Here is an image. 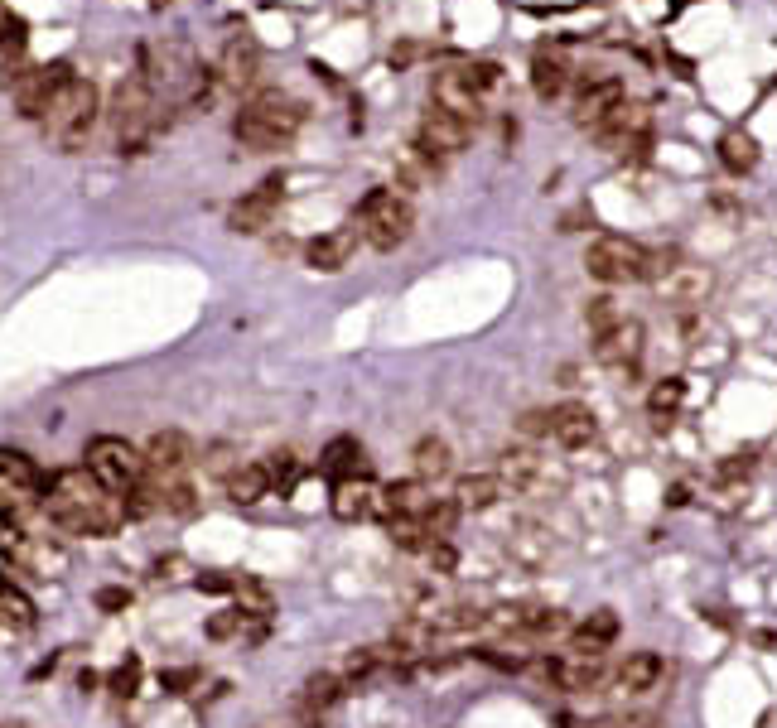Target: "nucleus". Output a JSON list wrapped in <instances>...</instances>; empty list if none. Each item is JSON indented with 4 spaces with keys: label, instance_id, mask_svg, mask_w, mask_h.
<instances>
[{
    "label": "nucleus",
    "instance_id": "39448f33",
    "mask_svg": "<svg viewBox=\"0 0 777 728\" xmlns=\"http://www.w3.org/2000/svg\"><path fill=\"white\" fill-rule=\"evenodd\" d=\"M83 468L97 478V483L116 492V497H131L140 483H145V454H140L136 444H126V439H116V434H97L92 444H87L83 454Z\"/></svg>",
    "mask_w": 777,
    "mask_h": 728
},
{
    "label": "nucleus",
    "instance_id": "6e6552de",
    "mask_svg": "<svg viewBox=\"0 0 777 728\" xmlns=\"http://www.w3.org/2000/svg\"><path fill=\"white\" fill-rule=\"evenodd\" d=\"M194 439L179 430H160L145 439V483L155 492H165L174 483H189V468H194Z\"/></svg>",
    "mask_w": 777,
    "mask_h": 728
},
{
    "label": "nucleus",
    "instance_id": "2eb2a0df",
    "mask_svg": "<svg viewBox=\"0 0 777 728\" xmlns=\"http://www.w3.org/2000/svg\"><path fill=\"white\" fill-rule=\"evenodd\" d=\"M594 357H599L604 367H613V372H633L642 362V324L638 319H623L618 328L599 333V338H594Z\"/></svg>",
    "mask_w": 777,
    "mask_h": 728
},
{
    "label": "nucleus",
    "instance_id": "4be33fe9",
    "mask_svg": "<svg viewBox=\"0 0 777 728\" xmlns=\"http://www.w3.org/2000/svg\"><path fill=\"white\" fill-rule=\"evenodd\" d=\"M551 415H555V430H551L555 444H565V449H589L594 444L599 425H594V410L589 405L570 401V405H560V410H551Z\"/></svg>",
    "mask_w": 777,
    "mask_h": 728
},
{
    "label": "nucleus",
    "instance_id": "ea45409f",
    "mask_svg": "<svg viewBox=\"0 0 777 728\" xmlns=\"http://www.w3.org/2000/svg\"><path fill=\"white\" fill-rule=\"evenodd\" d=\"M425 526H430V536L444 540L449 531H454V521H459V502H430V512L420 516Z\"/></svg>",
    "mask_w": 777,
    "mask_h": 728
},
{
    "label": "nucleus",
    "instance_id": "0eeeda50",
    "mask_svg": "<svg viewBox=\"0 0 777 728\" xmlns=\"http://www.w3.org/2000/svg\"><path fill=\"white\" fill-rule=\"evenodd\" d=\"M44 492H49V478L34 468L29 454L0 449V516L20 521V516L39 512L44 507Z\"/></svg>",
    "mask_w": 777,
    "mask_h": 728
},
{
    "label": "nucleus",
    "instance_id": "393cba45",
    "mask_svg": "<svg viewBox=\"0 0 777 728\" xmlns=\"http://www.w3.org/2000/svg\"><path fill=\"white\" fill-rule=\"evenodd\" d=\"M222 492H227V502H237V507L261 502V497L271 492V473H266V463H242V468H232V473L222 478Z\"/></svg>",
    "mask_w": 777,
    "mask_h": 728
},
{
    "label": "nucleus",
    "instance_id": "a19ab883",
    "mask_svg": "<svg viewBox=\"0 0 777 728\" xmlns=\"http://www.w3.org/2000/svg\"><path fill=\"white\" fill-rule=\"evenodd\" d=\"M266 473H271V487L290 492V487H295V478H300V463H295V454H271Z\"/></svg>",
    "mask_w": 777,
    "mask_h": 728
},
{
    "label": "nucleus",
    "instance_id": "e433bc0d",
    "mask_svg": "<svg viewBox=\"0 0 777 728\" xmlns=\"http://www.w3.org/2000/svg\"><path fill=\"white\" fill-rule=\"evenodd\" d=\"M681 401H686V381L681 377H666L652 386V396H647V410H652V420H671L676 410H681Z\"/></svg>",
    "mask_w": 777,
    "mask_h": 728
},
{
    "label": "nucleus",
    "instance_id": "c85d7f7f",
    "mask_svg": "<svg viewBox=\"0 0 777 728\" xmlns=\"http://www.w3.org/2000/svg\"><path fill=\"white\" fill-rule=\"evenodd\" d=\"M29 627H34V603L15 579L0 574V632H29Z\"/></svg>",
    "mask_w": 777,
    "mask_h": 728
},
{
    "label": "nucleus",
    "instance_id": "2f4dec72",
    "mask_svg": "<svg viewBox=\"0 0 777 728\" xmlns=\"http://www.w3.org/2000/svg\"><path fill=\"white\" fill-rule=\"evenodd\" d=\"M25 560H29V545H25V536H20V526H15L10 516H0V574H5V579L25 574Z\"/></svg>",
    "mask_w": 777,
    "mask_h": 728
},
{
    "label": "nucleus",
    "instance_id": "58836bf2",
    "mask_svg": "<svg viewBox=\"0 0 777 728\" xmlns=\"http://www.w3.org/2000/svg\"><path fill=\"white\" fill-rule=\"evenodd\" d=\"M584 319H589V333L599 338V333H609V328H618L628 314L618 309V299H609V295H599V299H589V309H584Z\"/></svg>",
    "mask_w": 777,
    "mask_h": 728
},
{
    "label": "nucleus",
    "instance_id": "dca6fc26",
    "mask_svg": "<svg viewBox=\"0 0 777 728\" xmlns=\"http://www.w3.org/2000/svg\"><path fill=\"white\" fill-rule=\"evenodd\" d=\"M618 107H623V82L589 78L580 87V97H575V121H580V126H589V131H599V126H604V121H609Z\"/></svg>",
    "mask_w": 777,
    "mask_h": 728
},
{
    "label": "nucleus",
    "instance_id": "c03bdc74",
    "mask_svg": "<svg viewBox=\"0 0 777 728\" xmlns=\"http://www.w3.org/2000/svg\"><path fill=\"white\" fill-rule=\"evenodd\" d=\"M464 78H469V87L483 97V92L498 82V68H493V63H473V68H464Z\"/></svg>",
    "mask_w": 777,
    "mask_h": 728
},
{
    "label": "nucleus",
    "instance_id": "09e8293b",
    "mask_svg": "<svg viewBox=\"0 0 777 728\" xmlns=\"http://www.w3.org/2000/svg\"><path fill=\"white\" fill-rule=\"evenodd\" d=\"M126 603H131L126 589H102V594H97V608H102V613H116V608H126Z\"/></svg>",
    "mask_w": 777,
    "mask_h": 728
},
{
    "label": "nucleus",
    "instance_id": "f03ea898",
    "mask_svg": "<svg viewBox=\"0 0 777 728\" xmlns=\"http://www.w3.org/2000/svg\"><path fill=\"white\" fill-rule=\"evenodd\" d=\"M107 116H111V140H116V150H121V155H145V150L155 145L160 126H165L160 97L150 92V82L140 78V73L116 87Z\"/></svg>",
    "mask_w": 777,
    "mask_h": 728
},
{
    "label": "nucleus",
    "instance_id": "ddd939ff",
    "mask_svg": "<svg viewBox=\"0 0 777 728\" xmlns=\"http://www.w3.org/2000/svg\"><path fill=\"white\" fill-rule=\"evenodd\" d=\"M599 140H604V150H613V155H647V145H652V131H647V111L642 107H623L613 111L609 121L599 126Z\"/></svg>",
    "mask_w": 777,
    "mask_h": 728
},
{
    "label": "nucleus",
    "instance_id": "f3484780",
    "mask_svg": "<svg viewBox=\"0 0 777 728\" xmlns=\"http://www.w3.org/2000/svg\"><path fill=\"white\" fill-rule=\"evenodd\" d=\"M546 680H551L555 690H594L599 680H604V656H580V651H565V656H555L546 661Z\"/></svg>",
    "mask_w": 777,
    "mask_h": 728
},
{
    "label": "nucleus",
    "instance_id": "1a4fd4ad",
    "mask_svg": "<svg viewBox=\"0 0 777 728\" xmlns=\"http://www.w3.org/2000/svg\"><path fill=\"white\" fill-rule=\"evenodd\" d=\"M584 266L604 285H628V280H647V246L628 242V237H599L589 246Z\"/></svg>",
    "mask_w": 777,
    "mask_h": 728
},
{
    "label": "nucleus",
    "instance_id": "c756f323",
    "mask_svg": "<svg viewBox=\"0 0 777 728\" xmlns=\"http://www.w3.org/2000/svg\"><path fill=\"white\" fill-rule=\"evenodd\" d=\"M502 487L507 483L493 478V473H473V478H464L454 487V502H459V512H488V507H498Z\"/></svg>",
    "mask_w": 777,
    "mask_h": 728
},
{
    "label": "nucleus",
    "instance_id": "5701e85b",
    "mask_svg": "<svg viewBox=\"0 0 777 728\" xmlns=\"http://www.w3.org/2000/svg\"><path fill=\"white\" fill-rule=\"evenodd\" d=\"M377 492H382V487H372L367 473L343 478V483L333 487V516H338V521H358V516L377 512Z\"/></svg>",
    "mask_w": 777,
    "mask_h": 728
},
{
    "label": "nucleus",
    "instance_id": "4468645a",
    "mask_svg": "<svg viewBox=\"0 0 777 728\" xmlns=\"http://www.w3.org/2000/svg\"><path fill=\"white\" fill-rule=\"evenodd\" d=\"M430 107H444L454 111L459 121H469V126H478V116H483V97L469 87V78H464V68H444V73H435V87H430Z\"/></svg>",
    "mask_w": 777,
    "mask_h": 728
},
{
    "label": "nucleus",
    "instance_id": "a18cd8bd",
    "mask_svg": "<svg viewBox=\"0 0 777 728\" xmlns=\"http://www.w3.org/2000/svg\"><path fill=\"white\" fill-rule=\"evenodd\" d=\"M425 555H430V565L440 569V574H454V565H459V555H454V545H449V540H440V545H430Z\"/></svg>",
    "mask_w": 777,
    "mask_h": 728
},
{
    "label": "nucleus",
    "instance_id": "de8ad7c7",
    "mask_svg": "<svg viewBox=\"0 0 777 728\" xmlns=\"http://www.w3.org/2000/svg\"><path fill=\"white\" fill-rule=\"evenodd\" d=\"M198 589L203 594H237V579H227V574H198Z\"/></svg>",
    "mask_w": 777,
    "mask_h": 728
},
{
    "label": "nucleus",
    "instance_id": "4c0bfd02",
    "mask_svg": "<svg viewBox=\"0 0 777 728\" xmlns=\"http://www.w3.org/2000/svg\"><path fill=\"white\" fill-rule=\"evenodd\" d=\"M391 540L401 545V550H430V545H440V540L430 536V526L420 521V516H411V521H387Z\"/></svg>",
    "mask_w": 777,
    "mask_h": 728
},
{
    "label": "nucleus",
    "instance_id": "bb28decb",
    "mask_svg": "<svg viewBox=\"0 0 777 728\" xmlns=\"http://www.w3.org/2000/svg\"><path fill=\"white\" fill-rule=\"evenodd\" d=\"M411 459H416V478L425 487L444 483V478L454 473V454H449V444H444V439H435V434H425V439H420Z\"/></svg>",
    "mask_w": 777,
    "mask_h": 728
},
{
    "label": "nucleus",
    "instance_id": "f8f14e48",
    "mask_svg": "<svg viewBox=\"0 0 777 728\" xmlns=\"http://www.w3.org/2000/svg\"><path fill=\"white\" fill-rule=\"evenodd\" d=\"M280 193H285L280 174H271V179H261L251 193H242V198L232 203V213H227L232 232H266L271 217H276V208H280Z\"/></svg>",
    "mask_w": 777,
    "mask_h": 728
},
{
    "label": "nucleus",
    "instance_id": "7ed1b4c3",
    "mask_svg": "<svg viewBox=\"0 0 777 728\" xmlns=\"http://www.w3.org/2000/svg\"><path fill=\"white\" fill-rule=\"evenodd\" d=\"M300 121H305L300 102H290L280 92H266V97H251L247 107L237 111L232 135L247 150H280V145H290V135L300 131Z\"/></svg>",
    "mask_w": 777,
    "mask_h": 728
},
{
    "label": "nucleus",
    "instance_id": "a211bd4d",
    "mask_svg": "<svg viewBox=\"0 0 777 728\" xmlns=\"http://www.w3.org/2000/svg\"><path fill=\"white\" fill-rule=\"evenodd\" d=\"M261 73V44L251 39V34H237L227 49H222V63H218V82L222 87H237V92H247L251 82Z\"/></svg>",
    "mask_w": 777,
    "mask_h": 728
},
{
    "label": "nucleus",
    "instance_id": "aec40b11",
    "mask_svg": "<svg viewBox=\"0 0 777 728\" xmlns=\"http://www.w3.org/2000/svg\"><path fill=\"white\" fill-rule=\"evenodd\" d=\"M430 487L420 483H391V487H382L377 492V512L387 516V521H411V516H425L430 512Z\"/></svg>",
    "mask_w": 777,
    "mask_h": 728
},
{
    "label": "nucleus",
    "instance_id": "473e14b6",
    "mask_svg": "<svg viewBox=\"0 0 777 728\" xmlns=\"http://www.w3.org/2000/svg\"><path fill=\"white\" fill-rule=\"evenodd\" d=\"M720 164L729 174H749L753 164H758V140L749 131H729L720 140Z\"/></svg>",
    "mask_w": 777,
    "mask_h": 728
},
{
    "label": "nucleus",
    "instance_id": "49530a36",
    "mask_svg": "<svg viewBox=\"0 0 777 728\" xmlns=\"http://www.w3.org/2000/svg\"><path fill=\"white\" fill-rule=\"evenodd\" d=\"M136 680H140V666L136 661H126L121 671L111 675V690H116V695H136Z\"/></svg>",
    "mask_w": 777,
    "mask_h": 728
},
{
    "label": "nucleus",
    "instance_id": "f704fd0d",
    "mask_svg": "<svg viewBox=\"0 0 777 728\" xmlns=\"http://www.w3.org/2000/svg\"><path fill=\"white\" fill-rule=\"evenodd\" d=\"M25 39H29L25 20L0 0V68H15V58L25 54Z\"/></svg>",
    "mask_w": 777,
    "mask_h": 728
},
{
    "label": "nucleus",
    "instance_id": "72a5a7b5",
    "mask_svg": "<svg viewBox=\"0 0 777 728\" xmlns=\"http://www.w3.org/2000/svg\"><path fill=\"white\" fill-rule=\"evenodd\" d=\"M343 695H348L343 675H338V671H319V675H309V680H305V695H300V704L314 714V709H329V704H338Z\"/></svg>",
    "mask_w": 777,
    "mask_h": 728
},
{
    "label": "nucleus",
    "instance_id": "8fccbe9b",
    "mask_svg": "<svg viewBox=\"0 0 777 728\" xmlns=\"http://www.w3.org/2000/svg\"><path fill=\"white\" fill-rule=\"evenodd\" d=\"M194 680H198V671H169L165 675V690H174V695H179V690H189Z\"/></svg>",
    "mask_w": 777,
    "mask_h": 728
},
{
    "label": "nucleus",
    "instance_id": "79ce46f5",
    "mask_svg": "<svg viewBox=\"0 0 777 728\" xmlns=\"http://www.w3.org/2000/svg\"><path fill=\"white\" fill-rule=\"evenodd\" d=\"M247 618H251V613H242V608H232V613H218V618L208 622V637H213V642H222V637H237V632L247 627Z\"/></svg>",
    "mask_w": 777,
    "mask_h": 728
},
{
    "label": "nucleus",
    "instance_id": "9b49d317",
    "mask_svg": "<svg viewBox=\"0 0 777 728\" xmlns=\"http://www.w3.org/2000/svg\"><path fill=\"white\" fill-rule=\"evenodd\" d=\"M469 121H459L454 111H444V107H430L425 111V121H420V135H416V150H425L430 160L440 164V160H449V155H459L464 145H469Z\"/></svg>",
    "mask_w": 777,
    "mask_h": 728
},
{
    "label": "nucleus",
    "instance_id": "423d86ee",
    "mask_svg": "<svg viewBox=\"0 0 777 728\" xmlns=\"http://www.w3.org/2000/svg\"><path fill=\"white\" fill-rule=\"evenodd\" d=\"M358 222H362V237L377 246V251H396V246L411 237V227H416V213H411V198H406V193L372 189L367 198H362Z\"/></svg>",
    "mask_w": 777,
    "mask_h": 728
},
{
    "label": "nucleus",
    "instance_id": "7c9ffc66",
    "mask_svg": "<svg viewBox=\"0 0 777 728\" xmlns=\"http://www.w3.org/2000/svg\"><path fill=\"white\" fill-rule=\"evenodd\" d=\"M657 680H662V661H657L652 651H638V656H628V661H623V671H618V685H623L628 695L657 690Z\"/></svg>",
    "mask_w": 777,
    "mask_h": 728
},
{
    "label": "nucleus",
    "instance_id": "20e7f679",
    "mask_svg": "<svg viewBox=\"0 0 777 728\" xmlns=\"http://www.w3.org/2000/svg\"><path fill=\"white\" fill-rule=\"evenodd\" d=\"M92 121H97V87L73 73V78H68V87H63L54 102H49L44 121H39V131H44V140H49L54 150L73 155V150H78V145L87 140Z\"/></svg>",
    "mask_w": 777,
    "mask_h": 728
},
{
    "label": "nucleus",
    "instance_id": "c9c22d12",
    "mask_svg": "<svg viewBox=\"0 0 777 728\" xmlns=\"http://www.w3.org/2000/svg\"><path fill=\"white\" fill-rule=\"evenodd\" d=\"M565 63L560 58H551V54H536L531 58V87H536V97L541 102H551V97H560L565 92Z\"/></svg>",
    "mask_w": 777,
    "mask_h": 728
},
{
    "label": "nucleus",
    "instance_id": "6ab92c4d",
    "mask_svg": "<svg viewBox=\"0 0 777 728\" xmlns=\"http://www.w3.org/2000/svg\"><path fill=\"white\" fill-rule=\"evenodd\" d=\"M502 483H512L517 492H546L551 487V468L546 459L527 449V444H517V449H502Z\"/></svg>",
    "mask_w": 777,
    "mask_h": 728
},
{
    "label": "nucleus",
    "instance_id": "cd10ccee",
    "mask_svg": "<svg viewBox=\"0 0 777 728\" xmlns=\"http://www.w3.org/2000/svg\"><path fill=\"white\" fill-rule=\"evenodd\" d=\"M319 473H329V478H358V473H367L362 468V449L358 439H348V434H338V439H329L324 444V454H319Z\"/></svg>",
    "mask_w": 777,
    "mask_h": 728
},
{
    "label": "nucleus",
    "instance_id": "f257e3e1",
    "mask_svg": "<svg viewBox=\"0 0 777 728\" xmlns=\"http://www.w3.org/2000/svg\"><path fill=\"white\" fill-rule=\"evenodd\" d=\"M44 512L68 536H116L126 526V516H131L126 512V497L107 492L87 468H63V473L49 478Z\"/></svg>",
    "mask_w": 777,
    "mask_h": 728
},
{
    "label": "nucleus",
    "instance_id": "412c9836",
    "mask_svg": "<svg viewBox=\"0 0 777 728\" xmlns=\"http://www.w3.org/2000/svg\"><path fill=\"white\" fill-rule=\"evenodd\" d=\"M358 237L362 227H333L324 237H314L309 242V266L314 270H343L353 261V251H358Z\"/></svg>",
    "mask_w": 777,
    "mask_h": 728
},
{
    "label": "nucleus",
    "instance_id": "9d476101",
    "mask_svg": "<svg viewBox=\"0 0 777 728\" xmlns=\"http://www.w3.org/2000/svg\"><path fill=\"white\" fill-rule=\"evenodd\" d=\"M68 63H39V68H25L20 78H15V107L25 121H44V111L54 102L58 92L68 87Z\"/></svg>",
    "mask_w": 777,
    "mask_h": 728
},
{
    "label": "nucleus",
    "instance_id": "37998d69",
    "mask_svg": "<svg viewBox=\"0 0 777 728\" xmlns=\"http://www.w3.org/2000/svg\"><path fill=\"white\" fill-rule=\"evenodd\" d=\"M551 430H555L551 410H527V415H522V434H527V439H541V434H551Z\"/></svg>",
    "mask_w": 777,
    "mask_h": 728
},
{
    "label": "nucleus",
    "instance_id": "b1692460",
    "mask_svg": "<svg viewBox=\"0 0 777 728\" xmlns=\"http://www.w3.org/2000/svg\"><path fill=\"white\" fill-rule=\"evenodd\" d=\"M613 637H618V618L604 608V613H589L580 627H570V651H580V656H604V651L613 647Z\"/></svg>",
    "mask_w": 777,
    "mask_h": 728
},
{
    "label": "nucleus",
    "instance_id": "a878e982",
    "mask_svg": "<svg viewBox=\"0 0 777 728\" xmlns=\"http://www.w3.org/2000/svg\"><path fill=\"white\" fill-rule=\"evenodd\" d=\"M657 290H662L671 304H695V299L710 290V275H705L700 266H686V261H676V266H671L662 280H657Z\"/></svg>",
    "mask_w": 777,
    "mask_h": 728
}]
</instances>
